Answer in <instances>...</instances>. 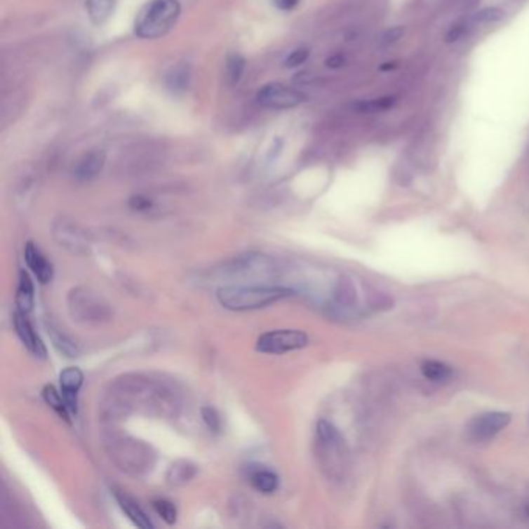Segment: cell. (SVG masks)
Here are the masks:
<instances>
[{"instance_id":"cell-1","label":"cell","mask_w":529,"mask_h":529,"mask_svg":"<svg viewBox=\"0 0 529 529\" xmlns=\"http://www.w3.org/2000/svg\"><path fill=\"white\" fill-rule=\"evenodd\" d=\"M292 293L283 286H225L217 290V301L229 311H255Z\"/></svg>"},{"instance_id":"cell-2","label":"cell","mask_w":529,"mask_h":529,"mask_svg":"<svg viewBox=\"0 0 529 529\" xmlns=\"http://www.w3.org/2000/svg\"><path fill=\"white\" fill-rule=\"evenodd\" d=\"M179 0H149L138 11L134 24L140 39H159L170 33L180 18Z\"/></svg>"},{"instance_id":"cell-3","label":"cell","mask_w":529,"mask_h":529,"mask_svg":"<svg viewBox=\"0 0 529 529\" xmlns=\"http://www.w3.org/2000/svg\"><path fill=\"white\" fill-rule=\"evenodd\" d=\"M309 339L298 329H276L262 334L256 342V349L264 354H284L304 348Z\"/></svg>"},{"instance_id":"cell-4","label":"cell","mask_w":529,"mask_h":529,"mask_svg":"<svg viewBox=\"0 0 529 529\" xmlns=\"http://www.w3.org/2000/svg\"><path fill=\"white\" fill-rule=\"evenodd\" d=\"M306 98L307 97L301 91L281 83H269L262 86L256 93V101L260 106L274 110L293 109L304 102Z\"/></svg>"},{"instance_id":"cell-5","label":"cell","mask_w":529,"mask_h":529,"mask_svg":"<svg viewBox=\"0 0 529 529\" xmlns=\"http://www.w3.org/2000/svg\"><path fill=\"white\" fill-rule=\"evenodd\" d=\"M70 312L76 320L84 321H100L101 319L107 317L106 306L101 304V301L93 297L91 292L87 290H72L69 297Z\"/></svg>"},{"instance_id":"cell-6","label":"cell","mask_w":529,"mask_h":529,"mask_svg":"<svg viewBox=\"0 0 529 529\" xmlns=\"http://www.w3.org/2000/svg\"><path fill=\"white\" fill-rule=\"evenodd\" d=\"M511 422V415L503 411H489L475 416L469 424V435L475 441H488L506 429Z\"/></svg>"},{"instance_id":"cell-7","label":"cell","mask_w":529,"mask_h":529,"mask_svg":"<svg viewBox=\"0 0 529 529\" xmlns=\"http://www.w3.org/2000/svg\"><path fill=\"white\" fill-rule=\"evenodd\" d=\"M13 323H14V329H16V334L20 339V342L24 343V347L36 357L46 359L47 357L46 344L42 343L41 337L36 334V330L30 323V320H28L27 314L18 309L16 312H14Z\"/></svg>"},{"instance_id":"cell-8","label":"cell","mask_w":529,"mask_h":529,"mask_svg":"<svg viewBox=\"0 0 529 529\" xmlns=\"http://www.w3.org/2000/svg\"><path fill=\"white\" fill-rule=\"evenodd\" d=\"M84 374L76 366H69L60 374V384L61 393L64 396V401L67 403V408L70 413H78V393L79 388L83 387Z\"/></svg>"},{"instance_id":"cell-9","label":"cell","mask_w":529,"mask_h":529,"mask_svg":"<svg viewBox=\"0 0 529 529\" xmlns=\"http://www.w3.org/2000/svg\"><path fill=\"white\" fill-rule=\"evenodd\" d=\"M55 238L60 242V246L70 250L72 253L83 255L89 250L84 234L78 230L76 225L67 222V220H58L55 224Z\"/></svg>"},{"instance_id":"cell-10","label":"cell","mask_w":529,"mask_h":529,"mask_svg":"<svg viewBox=\"0 0 529 529\" xmlns=\"http://www.w3.org/2000/svg\"><path fill=\"white\" fill-rule=\"evenodd\" d=\"M106 163V154L102 151H91L78 161L73 175L81 182H87L97 178Z\"/></svg>"},{"instance_id":"cell-11","label":"cell","mask_w":529,"mask_h":529,"mask_svg":"<svg viewBox=\"0 0 529 529\" xmlns=\"http://www.w3.org/2000/svg\"><path fill=\"white\" fill-rule=\"evenodd\" d=\"M24 255L28 269L33 272L34 276L38 278L42 284L48 283L51 278H53V267H51V264L46 260V256L41 253V250L36 248L33 242H27Z\"/></svg>"},{"instance_id":"cell-12","label":"cell","mask_w":529,"mask_h":529,"mask_svg":"<svg viewBox=\"0 0 529 529\" xmlns=\"http://www.w3.org/2000/svg\"><path fill=\"white\" fill-rule=\"evenodd\" d=\"M247 478L250 484H252L258 492H262V494H272V492H275L278 489V484H280L278 475L262 466L248 467Z\"/></svg>"},{"instance_id":"cell-13","label":"cell","mask_w":529,"mask_h":529,"mask_svg":"<svg viewBox=\"0 0 529 529\" xmlns=\"http://www.w3.org/2000/svg\"><path fill=\"white\" fill-rule=\"evenodd\" d=\"M115 498H116V502H119L121 511L126 514L129 520L135 526L142 528V529L152 528L149 517L146 516V514L142 511L140 506H138L130 497H128L126 494H115Z\"/></svg>"},{"instance_id":"cell-14","label":"cell","mask_w":529,"mask_h":529,"mask_svg":"<svg viewBox=\"0 0 529 529\" xmlns=\"http://www.w3.org/2000/svg\"><path fill=\"white\" fill-rule=\"evenodd\" d=\"M18 309L22 312H32L34 304V288L30 275L25 270L19 272V286L16 293Z\"/></svg>"},{"instance_id":"cell-15","label":"cell","mask_w":529,"mask_h":529,"mask_svg":"<svg viewBox=\"0 0 529 529\" xmlns=\"http://www.w3.org/2000/svg\"><path fill=\"white\" fill-rule=\"evenodd\" d=\"M86 10L93 25H101L112 16L115 0H86Z\"/></svg>"},{"instance_id":"cell-16","label":"cell","mask_w":529,"mask_h":529,"mask_svg":"<svg viewBox=\"0 0 529 529\" xmlns=\"http://www.w3.org/2000/svg\"><path fill=\"white\" fill-rule=\"evenodd\" d=\"M189 78H191L189 65L185 62L178 64L175 67L171 69V72L168 73V76H166L168 89L174 93L185 92L189 86Z\"/></svg>"},{"instance_id":"cell-17","label":"cell","mask_w":529,"mask_h":529,"mask_svg":"<svg viewBox=\"0 0 529 529\" xmlns=\"http://www.w3.org/2000/svg\"><path fill=\"white\" fill-rule=\"evenodd\" d=\"M196 475V466L191 464L187 461H178L170 467L166 474V478L174 486H182V484L188 483Z\"/></svg>"},{"instance_id":"cell-18","label":"cell","mask_w":529,"mask_h":529,"mask_svg":"<svg viewBox=\"0 0 529 529\" xmlns=\"http://www.w3.org/2000/svg\"><path fill=\"white\" fill-rule=\"evenodd\" d=\"M42 398L48 406L60 415L64 421L70 422V411L67 408V403L64 401V396L58 393V389L53 385H46L42 389Z\"/></svg>"},{"instance_id":"cell-19","label":"cell","mask_w":529,"mask_h":529,"mask_svg":"<svg viewBox=\"0 0 529 529\" xmlns=\"http://www.w3.org/2000/svg\"><path fill=\"white\" fill-rule=\"evenodd\" d=\"M396 102H398V98L391 97V95H387V97L359 101L354 106V109L360 114H376V112H384V110L391 109Z\"/></svg>"},{"instance_id":"cell-20","label":"cell","mask_w":529,"mask_h":529,"mask_svg":"<svg viewBox=\"0 0 529 529\" xmlns=\"http://www.w3.org/2000/svg\"><path fill=\"white\" fill-rule=\"evenodd\" d=\"M421 373L425 379L431 382H443L450 377L452 370L449 365L438 362V360H427L421 365Z\"/></svg>"},{"instance_id":"cell-21","label":"cell","mask_w":529,"mask_h":529,"mask_svg":"<svg viewBox=\"0 0 529 529\" xmlns=\"http://www.w3.org/2000/svg\"><path fill=\"white\" fill-rule=\"evenodd\" d=\"M48 335H50L51 342H53V347L58 351H60L62 356L70 357V359L78 357L79 349H78V347L75 344V342H73L72 339H69L67 335L62 334V333H58V330L53 329V328L48 329Z\"/></svg>"},{"instance_id":"cell-22","label":"cell","mask_w":529,"mask_h":529,"mask_svg":"<svg viewBox=\"0 0 529 529\" xmlns=\"http://www.w3.org/2000/svg\"><path fill=\"white\" fill-rule=\"evenodd\" d=\"M246 70V60L244 56H241L239 53H230L227 56L225 61V73H227V79L232 86L238 84L242 75H244Z\"/></svg>"},{"instance_id":"cell-23","label":"cell","mask_w":529,"mask_h":529,"mask_svg":"<svg viewBox=\"0 0 529 529\" xmlns=\"http://www.w3.org/2000/svg\"><path fill=\"white\" fill-rule=\"evenodd\" d=\"M504 18V11L498 6H486L480 11L474 13L472 16L467 18L466 20L470 25H489V24H495V22L502 20Z\"/></svg>"},{"instance_id":"cell-24","label":"cell","mask_w":529,"mask_h":529,"mask_svg":"<svg viewBox=\"0 0 529 529\" xmlns=\"http://www.w3.org/2000/svg\"><path fill=\"white\" fill-rule=\"evenodd\" d=\"M152 506L159 516L163 518L168 525L175 523V520H178V509H175V506L171 502H168V500L165 498H159V500H154Z\"/></svg>"},{"instance_id":"cell-25","label":"cell","mask_w":529,"mask_h":529,"mask_svg":"<svg viewBox=\"0 0 529 529\" xmlns=\"http://www.w3.org/2000/svg\"><path fill=\"white\" fill-rule=\"evenodd\" d=\"M403 34H406V28H403L402 25L391 27V28H388V30H385L384 33H382L380 39H379V43H380L382 47L391 46V43L398 42Z\"/></svg>"},{"instance_id":"cell-26","label":"cell","mask_w":529,"mask_h":529,"mask_svg":"<svg viewBox=\"0 0 529 529\" xmlns=\"http://www.w3.org/2000/svg\"><path fill=\"white\" fill-rule=\"evenodd\" d=\"M202 420L205 425L211 430L217 433L220 430V417L217 415V411L213 407H203L202 408Z\"/></svg>"},{"instance_id":"cell-27","label":"cell","mask_w":529,"mask_h":529,"mask_svg":"<svg viewBox=\"0 0 529 529\" xmlns=\"http://www.w3.org/2000/svg\"><path fill=\"white\" fill-rule=\"evenodd\" d=\"M307 58H309V50L307 48H297L290 51V55L286 58V67L289 69H293V67H298V65L304 64L307 61Z\"/></svg>"},{"instance_id":"cell-28","label":"cell","mask_w":529,"mask_h":529,"mask_svg":"<svg viewBox=\"0 0 529 529\" xmlns=\"http://www.w3.org/2000/svg\"><path fill=\"white\" fill-rule=\"evenodd\" d=\"M469 28H470V24H469L467 20L462 22V24L453 25V27L450 28V30L447 32V34H446V38H444L446 42H447V43H453V42L461 41V39L464 38V36L467 34Z\"/></svg>"},{"instance_id":"cell-29","label":"cell","mask_w":529,"mask_h":529,"mask_svg":"<svg viewBox=\"0 0 529 529\" xmlns=\"http://www.w3.org/2000/svg\"><path fill=\"white\" fill-rule=\"evenodd\" d=\"M129 205H130V208L135 211H148L152 207V202L151 199H148V197L138 194V196L130 197Z\"/></svg>"},{"instance_id":"cell-30","label":"cell","mask_w":529,"mask_h":529,"mask_svg":"<svg viewBox=\"0 0 529 529\" xmlns=\"http://www.w3.org/2000/svg\"><path fill=\"white\" fill-rule=\"evenodd\" d=\"M301 0H274V5L281 11H292L300 5Z\"/></svg>"},{"instance_id":"cell-31","label":"cell","mask_w":529,"mask_h":529,"mask_svg":"<svg viewBox=\"0 0 529 529\" xmlns=\"http://www.w3.org/2000/svg\"><path fill=\"white\" fill-rule=\"evenodd\" d=\"M344 64V58L342 55H334L326 60V65L329 69H339Z\"/></svg>"},{"instance_id":"cell-32","label":"cell","mask_w":529,"mask_h":529,"mask_svg":"<svg viewBox=\"0 0 529 529\" xmlns=\"http://www.w3.org/2000/svg\"><path fill=\"white\" fill-rule=\"evenodd\" d=\"M399 67V62L398 61H389V62H384L379 67L380 72H391V70H396Z\"/></svg>"},{"instance_id":"cell-33","label":"cell","mask_w":529,"mask_h":529,"mask_svg":"<svg viewBox=\"0 0 529 529\" xmlns=\"http://www.w3.org/2000/svg\"><path fill=\"white\" fill-rule=\"evenodd\" d=\"M526 516H528V517H529V503H528V504H526Z\"/></svg>"}]
</instances>
